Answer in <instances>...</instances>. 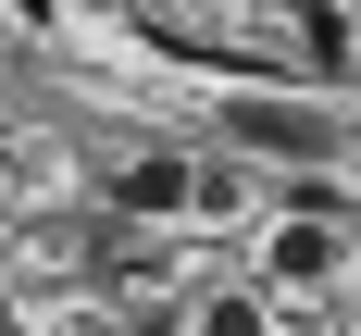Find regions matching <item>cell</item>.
I'll return each instance as SVG.
<instances>
[{"instance_id": "cell-1", "label": "cell", "mask_w": 361, "mask_h": 336, "mask_svg": "<svg viewBox=\"0 0 361 336\" xmlns=\"http://www.w3.org/2000/svg\"><path fill=\"white\" fill-rule=\"evenodd\" d=\"M224 137H237V149H274V162H324L336 125L312 100H224Z\"/></svg>"}, {"instance_id": "cell-2", "label": "cell", "mask_w": 361, "mask_h": 336, "mask_svg": "<svg viewBox=\"0 0 361 336\" xmlns=\"http://www.w3.org/2000/svg\"><path fill=\"white\" fill-rule=\"evenodd\" d=\"M200 199H212L200 162H125L112 175V212H200Z\"/></svg>"}, {"instance_id": "cell-3", "label": "cell", "mask_w": 361, "mask_h": 336, "mask_svg": "<svg viewBox=\"0 0 361 336\" xmlns=\"http://www.w3.org/2000/svg\"><path fill=\"white\" fill-rule=\"evenodd\" d=\"M336 261H349V237H336L324 212H299V224H274V287H324Z\"/></svg>"}, {"instance_id": "cell-4", "label": "cell", "mask_w": 361, "mask_h": 336, "mask_svg": "<svg viewBox=\"0 0 361 336\" xmlns=\"http://www.w3.org/2000/svg\"><path fill=\"white\" fill-rule=\"evenodd\" d=\"M200 336H274V324H262V299H212V311H200Z\"/></svg>"}, {"instance_id": "cell-5", "label": "cell", "mask_w": 361, "mask_h": 336, "mask_svg": "<svg viewBox=\"0 0 361 336\" xmlns=\"http://www.w3.org/2000/svg\"><path fill=\"white\" fill-rule=\"evenodd\" d=\"M349 249H361V224H349Z\"/></svg>"}]
</instances>
